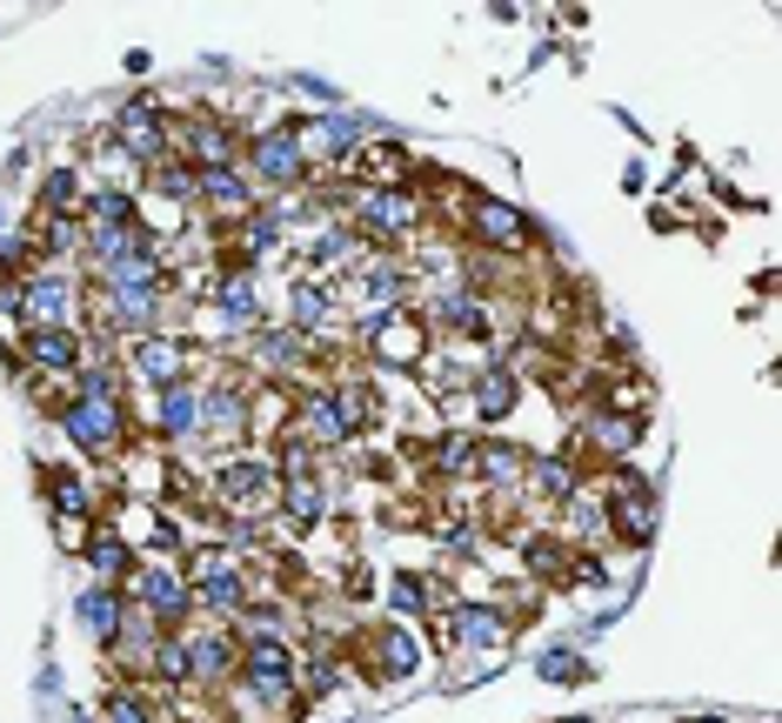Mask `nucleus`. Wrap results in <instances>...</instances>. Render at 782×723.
Listing matches in <instances>:
<instances>
[{
  "label": "nucleus",
  "instance_id": "2eb2a0df",
  "mask_svg": "<svg viewBox=\"0 0 782 723\" xmlns=\"http://www.w3.org/2000/svg\"><path fill=\"white\" fill-rule=\"evenodd\" d=\"M382 355H388V362H408V355H421V342H408V329L395 321V329H388V342H382Z\"/></svg>",
  "mask_w": 782,
  "mask_h": 723
},
{
  "label": "nucleus",
  "instance_id": "f8f14e48",
  "mask_svg": "<svg viewBox=\"0 0 782 723\" xmlns=\"http://www.w3.org/2000/svg\"><path fill=\"white\" fill-rule=\"evenodd\" d=\"M288 670V650L282 643H254V677H282Z\"/></svg>",
  "mask_w": 782,
  "mask_h": 723
},
{
  "label": "nucleus",
  "instance_id": "7ed1b4c3",
  "mask_svg": "<svg viewBox=\"0 0 782 723\" xmlns=\"http://www.w3.org/2000/svg\"><path fill=\"white\" fill-rule=\"evenodd\" d=\"M221 490H228L234 503H254V510H261V503L275 496V482H268V469H254V462H234V469L221 475Z\"/></svg>",
  "mask_w": 782,
  "mask_h": 723
},
{
  "label": "nucleus",
  "instance_id": "9b49d317",
  "mask_svg": "<svg viewBox=\"0 0 782 723\" xmlns=\"http://www.w3.org/2000/svg\"><path fill=\"white\" fill-rule=\"evenodd\" d=\"M288 503H295V516H308V523L321 516V490H315L308 475H295V482H288Z\"/></svg>",
  "mask_w": 782,
  "mask_h": 723
},
{
  "label": "nucleus",
  "instance_id": "a211bd4d",
  "mask_svg": "<svg viewBox=\"0 0 782 723\" xmlns=\"http://www.w3.org/2000/svg\"><path fill=\"white\" fill-rule=\"evenodd\" d=\"M569 670H582V664H575V650H549V657H542V677H555V683H562Z\"/></svg>",
  "mask_w": 782,
  "mask_h": 723
},
{
  "label": "nucleus",
  "instance_id": "4468645a",
  "mask_svg": "<svg viewBox=\"0 0 782 723\" xmlns=\"http://www.w3.org/2000/svg\"><path fill=\"white\" fill-rule=\"evenodd\" d=\"M508 402H515V395H508V375H488V382H482V409H488V416H502Z\"/></svg>",
  "mask_w": 782,
  "mask_h": 723
},
{
  "label": "nucleus",
  "instance_id": "0eeeda50",
  "mask_svg": "<svg viewBox=\"0 0 782 723\" xmlns=\"http://www.w3.org/2000/svg\"><path fill=\"white\" fill-rule=\"evenodd\" d=\"M80 623L108 636V629H114V596H108V590H95V596H80Z\"/></svg>",
  "mask_w": 782,
  "mask_h": 723
},
{
  "label": "nucleus",
  "instance_id": "f3484780",
  "mask_svg": "<svg viewBox=\"0 0 782 723\" xmlns=\"http://www.w3.org/2000/svg\"><path fill=\"white\" fill-rule=\"evenodd\" d=\"M388 596H395V610H421V583H415V577H395Z\"/></svg>",
  "mask_w": 782,
  "mask_h": 723
},
{
  "label": "nucleus",
  "instance_id": "6ab92c4d",
  "mask_svg": "<svg viewBox=\"0 0 782 723\" xmlns=\"http://www.w3.org/2000/svg\"><path fill=\"white\" fill-rule=\"evenodd\" d=\"M295 315H301V321H315V315H321V288H308V282H301V288H295Z\"/></svg>",
  "mask_w": 782,
  "mask_h": 723
},
{
  "label": "nucleus",
  "instance_id": "dca6fc26",
  "mask_svg": "<svg viewBox=\"0 0 782 723\" xmlns=\"http://www.w3.org/2000/svg\"><path fill=\"white\" fill-rule=\"evenodd\" d=\"M167 423H174V429H188V423H195V395H188V388H174V395H167Z\"/></svg>",
  "mask_w": 782,
  "mask_h": 723
},
{
  "label": "nucleus",
  "instance_id": "412c9836",
  "mask_svg": "<svg viewBox=\"0 0 782 723\" xmlns=\"http://www.w3.org/2000/svg\"><path fill=\"white\" fill-rule=\"evenodd\" d=\"M95 562H101V570H121V543L101 536V543H95Z\"/></svg>",
  "mask_w": 782,
  "mask_h": 723
},
{
  "label": "nucleus",
  "instance_id": "f03ea898",
  "mask_svg": "<svg viewBox=\"0 0 782 723\" xmlns=\"http://www.w3.org/2000/svg\"><path fill=\"white\" fill-rule=\"evenodd\" d=\"M254 168L268 175V182H295V175H301V147H295V134H261V141H254Z\"/></svg>",
  "mask_w": 782,
  "mask_h": 723
},
{
  "label": "nucleus",
  "instance_id": "9d476101",
  "mask_svg": "<svg viewBox=\"0 0 782 723\" xmlns=\"http://www.w3.org/2000/svg\"><path fill=\"white\" fill-rule=\"evenodd\" d=\"M455 629H462V643H495V636H502V623H495V616H482V610H462V616H455Z\"/></svg>",
  "mask_w": 782,
  "mask_h": 723
},
{
  "label": "nucleus",
  "instance_id": "6e6552de",
  "mask_svg": "<svg viewBox=\"0 0 782 723\" xmlns=\"http://www.w3.org/2000/svg\"><path fill=\"white\" fill-rule=\"evenodd\" d=\"M141 596H154V610H167V616L181 610V583L161 577V570H154V577H141Z\"/></svg>",
  "mask_w": 782,
  "mask_h": 723
},
{
  "label": "nucleus",
  "instance_id": "423d86ee",
  "mask_svg": "<svg viewBox=\"0 0 782 723\" xmlns=\"http://www.w3.org/2000/svg\"><path fill=\"white\" fill-rule=\"evenodd\" d=\"M141 369H147L154 382H174V369H181V349H167V342H147V349H141Z\"/></svg>",
  "mask_w": 782,
  "mask_h": 723
},
{
  "label": "nucleus",
  "instance_id": "aec40b11",
  "mask_svg": "<svg viewBox=\"0 0 782 723\" xmlns=\"http://www.w3.org/2000/svg\"><path fill=\"white\" fill-rule=\"evenodd\" d=\"M368 168H382V182H388V175L401 168V147H375V154H368Z\"/></svg>",
  "mask_w": 782,
  "mask_h": 723
},
{
  "label": "nucleus",
  "instance_id": "ddd939ff",
  "mask_svg": "<svg viewBox=\"0 0 782 723\" xmlns=\"http://www.w3.org/2000/svg\"><path fill=\"white\" fill-rule=\"evenodd\" d=\"M382 664H388L395 677H401V670H415V643H408V636H388V643H382Z\"/></svg>",
  "mask_w": 782,
  "mask_h": 723
},
{
  "label": "nucleus",
  "instance_id": "1a4fd4ad",
  "mask_svg": "<svg viewBox=\"0 0 782 723\" xmlns=\"http://www.w3.org/2000/svg\"><path fill=\"white\" fill-rule=\"evenodd\" d=\"M60 302H67V288H60L54 275H41V282L27 288V308H34V315H60Z\"/></svg>",
  "mask_w": 782,
  "mask_h": 723
},
{
  "label": "nucleus",
  "instance_id": "20e7f679",
  "mask_svg": "<svg viewBox=\"0 0 782 723\" xmlns=\"http://www.w3.org/2000/svg\"><path fill=\"white\" fill-rule=\"evenodd\" d=\"M34 362H47V369H67V362H74V336H60V329H41V336H34Z\"/></svg>",
  "mask_w": 782,
  "mask_h": 723
},
{
  "label": "nucleus",
  "instance_id": "f257e3e1",
  "mask_svg": "<svg viewBox=\"0 0 782 723\" xmlns=\"http://www.w3.org/2000/svg\"><path fill=\"white\" fill-rule=\"evenodd\" d=\"M67 429H74V442H80V449H108V442L121 436L114 409H108V402H95V395H87V402H74V409H67Z\"/></svg>",
  "mask_w": 782,
  "mask_h": 723
},
{
  "label": "nucleus",
  "instance_id": "39448f33",
  "mask_svg": "<svg viewBox=\"0 0 782 723\" xmlns=\"http://www.w3.org/2000/svg\"><path fill=\"white\" fill-rule=\"evenodd\" d=\"M482 228H488L495 241H521V215L502 208V201H482Z\"/></svg>",
  "mask_w": 782,
  "mask_h": 723
}]
</instances>
